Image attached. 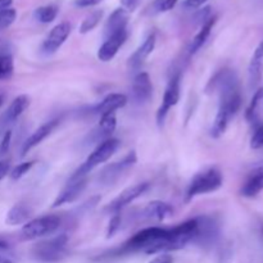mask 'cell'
Here are the masks:
<instances>
[{
	"mask_svg": "<svg viewBox=\"0 0 263 263\" xmlns=\"http://www.w3.org/2000/svg\"><path fill=\"white\" fill-rule=\"evenodd\" d=\"M102 0H76V5L82 8H86V7H92V5H97Z\"/></svg>",
	"mask_w": 263,
	"mask_h": 263,
	"instance_id": "cell-40",
	"label": "cell"
},
{
	"mask_svg": "<svg viewBox=\"0 0 263 263\" xmlns=\"http://www.w3.org/2000/svg\"><path fill=\"white\" fill-rule=\"evenodd\" d=\"M28 105H30V98H28L27 95H18V97L10 103L9 108L5 110V113L2 116V118H0V128L15 122V121L22 116V113L27 109Z\"/></svg>",
	"mask_w": 263,
	"mask_h": 263,
	"instance_id": "cell-18",
	"label": "cell"
},
{
	"mask_svg": "<svg viewBox=\"0 0 263 263\" xmlns=\"http://www.w3.org/2000/svg\"><path fill=\"white\" fill-rule=\"evenodd\" d=\"M10 140H12V131L8 130L5 131L4 136L2 139V143H0V154H5L9 151Z\"/></svg>",
	"mask_w": 263,
	"mask_h": 263,
	"instance_id": "cell-36",
	"label": "cell"
},
{
	"mask_svg": "<svg viewBox=\"0 0 263 263\" xmlns=\"http://www.w3.org/2000/svg\"><path fill=\"white\" fill-rule=\"evenodd\" d=\"M69 33H71V23L69 22H61L57 25L55 27L51 28L49 35L44 40L43 46H41V51L45 55H51L55 53L68 39Z\"/></svg>",
	"mask_w": 263,
	"mask_h": 263,
	"instance_id": "cell-10",
	"label": "cell"
},
{
	"mask_svg": "<svg viewBox=\"0 0 263 263\" xmlns=\"http://www.w3.org/2000/svg\"><path fill=\"white\" fill-rule=\"evenodd\" d=\"M208 0H185L184 7L186 9H197V8L202 7L204 3H207Z\"/></svg>",
	"mask_w": 263,
	"mask_h": 263,
	"instance_id": "cell-38",
	"label": "cell"
},
{
	"mask_svg": "<svg viewBox=\"0 0 263 263\" xmlns=\"http://www.w3.org/2000/svg\"><path fill=\"white\" fill-rule=\"evenodd\" d=\"M9 172V162L0 161V180L4 179Z\"/></svg>",
	"mask_w": 263,
	"mask_h": 263,
	"instance_id": "cell-41",
	"label": "cell"
},
{
	"mask_svg": "<svg viewBox=\"0 0 263 263\" xmlns=\"http://www.w3.org/2000/svg\"><path fill=\"white\" fill-rule=\"evenodd\" d=\"M180 97H181V74L175 73L170 79L168 84H167L163 99H162V104L159 105L158 110H157V123H158V126H163L167 115L171 110V108L179 103Z\"/></svg>",
	"mask_w": 263,
	"mask_h": 263,
	"instance_id": "cell-8",
	"label": "cell"
},
{
	"mask_svg": "<svg viewBox=\"0 0 263 263\" xmlns=\"http://www.w3.org/2000/svg\"><path fill=\"white\" fill-rule=\"evenodd\" d=\"M13 0H0V10L9 9V7L12 5Z\"/></svg>",
	"mask_w": 263,
	"mask_h": 263,
	"instance_id": "cell-42",
	"label": "cell"
},
{
	"mask_svg": "<svg viewBox=\"0 0 263 263\" xmlns=\"http://www.w3.org/2000/svg\"><path fill=\"white\" fill-rule=\"evenodd\" d=\"M263 190V164L256 167L253 171L249 174L248 179L241 186V195L247 198H253L258 195Z\"/></svg>",
	"mask_w": 263,
	"mask_h": 263,
	"instance_id": "cell-22",
	"label": "cell"
},
{
	"mask_svg": "<svg viewBox=\"0 0 263 263\" xmlns=\"http://www.w3.org/2000/svg\"><path fill=\"white\" fill-rule=\"evenodd\" d=\"M33 163H35V162H32V161L23 162V163H20L18 166H15L14 168L12 170V172H10V177H12V180H20L21 177L25 176V175L27 174L31 168H32Z\"/></svg>",
	"mask_w": 263,
	"mask_h": 263,
	"instance_id": "cell-32",
	"label": "cell"
},
{
	"mask_svg": "<svg viewBox=\"0 0 263 263\" xmlns=\"http://www.w3.org/2000/svg\"><path fill=\"white\" fill-rule=\"evenodd\" d=\"M57 14H58V8L55 5H45L35 10V18L41 23L53 22Z\"/></svg>",
	"mask_w": 263,
	"mask_h": 263,
	"instance_id": "cell-28",
	"label": "cell"
},
{
	"mask_svg": "<svg viewBox=\"0 0 263 263\" xmlns=\"http://www.w3.org/2000/svg\"><path fill=\"white\" fill-rule=\"evenodd\" d=\"M116 127H117L116 113H105V115L100 116L99 126L97 128V136L98 138L109 139L110 135L115 133Z\"/></svg>",
	"mask_w": 263,
	"mask_h": 263,
	"instance_id": "cell-27",
	"label": "cell"
},
{
	"mask_svg": "<svg viewBox=\"0 0 263 263\" xmlns=\"http://www.w3.org/2000/svg\"><path fill=\"white\" fill-rule=\"evenodd\" d=\"M210 87L212 91L218 92L220 95L217 115L211 130V135L215 139H218L225 134L230 121L240 109V85L235 72L231 69H223L213 77L212 81L210 82Z\"/></svg>",
	"mask_w": 263,
	"mask_h": 263,
	"instance_id": "cell-1",
	"label": "cell"
},
{
	"mask_svg": "<svg viewBox=\"0 0 263 263\" xmlns=\"http://www.w3.org/2000/svg\"><path fill=\"white\" fill-rule=\"evenodd\" d=\"M0 263H13V261H10V259L7 258V257L0 256Z\"/></svg>",
	"mask_w": 263,
	"mask_h": 263,
	"instance_id": "cell-43",
	"label": "cell"
},
{
	"mask_svg": "<svg viewBox=\"0 0 263 263\" xmlns=\"http://www.w3.org/2000/svg\"><path fill=\"white\" fill-rule=\"evenodd\" d=\"M58 123L59 120H51L49 121V122L41 125L39 128H36V130L28 136L27 140L23 143L22 149H21V156L25 157L28 152L32 151V149L35 148V146H37L40 143H43V141L53 133L54 128L58 126Z\"/></svg>",
	"mask_w": 263,
	"mask_h": 263,
	"instance_id": "cell-15",
	"label": "cell"
},
{
	"mask_svg": "<svg viewBox=\"0 0 263 263\" xmlns=\"http://www.w3.org/2000/svg\"><path fill=\"white\" fill-rule=\"evenodd\" d=\"M154 48H156V35H154V33H151V35L144 40V43L136 49L135 53L130 57V59H128V67H130V69L138 71V69L143 66L144 61L153 53Z\"/></svg>",
	"mask_w": 263,
	"mask_h": 263,
	"instance_id": "cell-20",
	"label": "cell"
},
{
	"mask_svg": "<svg viewBox=\"0 0 263 263\" xmlns=\"http://www.w3.org/2000/svg\"><path fill=\"white\" fill-rule=\"evenodd\" d=\"M151 184L149 182H139V184L133 185V186L127 187L123 192H121L109 204L105 207V211L110 213H118L121 212V210H123L125 207H127L128 204L136 200L138 198H140L146 190L149 189Z\"/></svg>",
	"mask_w": 263,
	"mask_h": 263,
	"instance_id": "cell-9",
	"label": "cell"
},
{
	"mask_svg": "<svg viewBox=\"0 0 263 263\" xmlns=\"http://www.w3.org/2000/svg\"><path fill=\"white\" fill-rule=\"evenodd\" d=\"M263 108V87L257 90L254 92L253 98H252V102L249 104L248 109L246 112L247 121L252 125H257L259 120V116H261V110Z\"/></svg>",
	"mask_w": 263,
	"mask_h": 263,
	"instance_id": "cell-26",
	"label": "cell"
},
{
	"mask_svg": "<svg viewBox=\"0 0 263 263\" xmlns=\"http://www.w3.org/2000/svg\"><path fill=\"white\" fill-rule=\"evenodd\" d=\"M136 161H138L136 153L134 151L130 152L122 161L115 162V163H112L110 166L105 167V168L100 172L98 179H99V181L104 185L113 184V182L117 181V180L120 179V176L126 171V170L133 167L134 164L136 163Z\"/></svg>",
	"mask_w": 263,
	"mask_h": 263,
	"instance_id": "cell-11",
	"label": "cell"
},
{
	"mask_svg": "<svg viewBox=\"0 0 263 263\" xmlns=\"http://www.w3.org/2000/svg\"><path fill=\"white\" fill-rule=\"evenodd\" d=\"M2 104H3V97L0 95V107H2Z\"/></svg>",
	"mask_w": 263,
	"mask_h": 263,
	"instance_id": "cell-45",
	"label": "cell"
},
{
	"mask_svg": "<svg viewBox=\"0 0 263 263\" xmlns=\"http://www.w3.org/2000/svg\"><path fill=\"white\" fill-rule=\"evenodd\" d=\"M198 218H192L185 222L179 223L175 228L168 229L167 236V252L179 251L185 248L189 243H193L197 235Z\"/></svg>",
	"mask_w": 263,
	"mask_h": 263,
	"instance_id": "cell-7",
	"label": "cell"
},
{
	"mask_svg": "<svg viewBox=\"0 0 263 263\" xmlns=\"http://www.w3.org/2000/svg\"><path fill=\"white\" fill-rule=\"evenodd\" d=\"M14 72V63L10 54L0 55V80H8L13 76Z\"/></svg>",
	"mask_w": 263,
	"mask_h": 263,
	"instance_id": "cell-30",
	"label": "cell"
},
{
	"mask_svg": "<svg viewBox=\"0 0 263 263\" xmlns=\"http://www.w3.org/2000/svg\"><path fill=\"white\" fill-rule=\"evenodd\" d=\"M127 104V97L125 94H118V92H113V94L107 95L97 107L94 108V112L97 115L103 116L105 113H116V110L121 109Z\"/></svg>",
	"mask_w": 263,
	"mask_h": 263,
	"instance_id": "cell-23",
	"label": "cell"
},
{
	"mask_svg": "<svg viewBox=\"0 0 263 263\" xmlns=\"http://www.w3.org/2000/svg\"><path fill=\"white\" fill-rule=\"evenodd\" d=\"M30 216H31V211L27 205L15 204L8 211L5 222L10 226L22 225V223H26L27 221H30Z\"/></svg>",
	"mask_w": 263,
	"mask_h": 263,
	"instance_id": "cell-25",
	"label": "cell"
},
{
	"mask_svg": "<svg viewBox=\"0 0 263 263\" xmlns=\"http://www.w3.org/2000/svg\"><path fill=\"white\" fill-rule=\"evenodd\" d=\"M216 20H217L216 17H210L207 21H205V22H203L199 32L195 35V37L193 39L192 44H190V48H189L190 54H195L200 48H202L203 45H204L205 41H207V39L210 37L211 31H212L213 26H215Z\"/></svg>",
	"mask_w": 263,
	"mask_h": 263,
	"instance_id": "cell-24",
	"label": "cell"
},
{
	"mask_svg": "<svg viewBox=\"0 0 263 263\" xmlns=\"http://www.w3.org/2000/svg\"><path fill=\"white\" fill-rule=\"evenodd\" d=\"M121 226V215L120 212L118 213H113L112 218L109 221V225H108V230H107V238H112L116 233L118 231Z\"/></svg>",
	"mask_w": 263,
	"mask_h": 263,
	"instance_id": "cell-34",
	"label": "cell"
},
{
	"mask_svg": "<svg viewBox=\"0 0 263 263\" xmlns=\"http://www.w3.org/2000/svg\"><path fill=\"white\" fill-rule=\"evenodd\" d=\"M149 263H174V258L168 253H161Z\"/></svg>",
	"mask_w": 263,
	"mask_h": 263,
	"instance_id": "cell-37",
	"label": "cell"
},
{
	"mask_svg": "<svg viewBox=\"0 0 263 263\" xmlns=\"http://www.w3.org/2000/svg\"><path fill=\"white\" fill-rule=\"evenodd\" d=\"M15 17H17V12L14 9L9 8V9L0 10V31L9 27L15 21Z\"/></svg>",
	"mask_w": 263,
	"mask_h": 263,
	"instance_id": "cell-31",
	"label": "cell"
},
{
	"mask_svg": "<svg viewBox=\"0 0 263 263\" xmlns=\"http://www.w3.org/2000/svg\"><path fill=\"white\" fill-rule=\"evenodd\" d=\"M139 2L140 0H121V4H122L123 9H126L127 12H133L139 5Z\"/></svg>",
	"mask_w": 263,
	"mask_h": 263,
	"instance_id": "cell-39",
	"label": "cell"
},
{
	"mask_svg": "<svg viewBox=\"0 0 263 263\" xmlns=\"http://www.w3.org/2000/svg\"><path fill=\"white\" fill-rule=\"evenodd\" d=\"M263 76V39L261 43L257 45L253 55H252L251 63L248 67V79L249 87L256 89L261 82Z\"/></svg>",
	"mask_w": 263,
	"mask_h": 263,
	"instance_id": "cell-19",
	"label": "cell"
},
{
	"mask_svg": "<svg viewBox=\"0 0 263 263\" xmlns=\"http://www.w3.org/2000/svg\"><path fill=\"white\" fill-rule=\"evenodd\" d=\"M198 218V230L195 235L194 243L202 244V246H211L215 243L220 234V226L216 222L215 218L208 217H197Z\"/></svg>",
	"mask_w": 263,
	"mask_h": 263,
	"instance_id": "cell-12",
	"label": "cell"
},
{
	"mask_svg": "<svg viewBox=\"0 0 263 263\" xmlns=\"http://www.w3.org/2000/svg\"><path fill=\"white\" fill-rule=\"evenodd\" d=\"M127 40V30L122 31L120 33H116V35L109 36V37L105 39V41L103 43V45L100 46L99 50H98V58L102 62H110L116 57V54L118 53L121 46L125 44V41Z\"/></svg>",
	"mask_w": 263,
	"mask_h": 263,
	"instance_id": "cell-14",
	"label": "cell"
},
{
	"mask_svg": "<svg viewBox=\"0 0 263 263\" xmlns=\"http://www.w3.org/2000/svg\"><path fill=\"white\" fill-rule=\"evenodd\" d=\"M131 92L136 102L145 103L148 102L153 94V85H152L151 77L146 72H139L133 80Z\"/></svg>",
	"mask_w": 263,
	"mask_h": 263,
	"instance_id": "cell-16",
	"label": "cell"
},
{
	"mask_svg": "<svg viewBox=\"0 0 263 263\" xmlns=\"http://www.w3.org/2000/svg\"><path fill=\"white\" fill-rule=\"evenodd\" d=\"M68 236L66 234L53 236L39 241L32 248V254L37 261L45 263H57L68 256Z\"/></svg>",
	"mask_w": 263,
	"mask_h": 263,
	"instance_id": "cell-4",
	"label": "cell"
},
{
	"mask_svg": "<svg viewBox=\"0 0 263 263\" xmlns=\"http://www.w3.org/2000/svg\"><path fill=\"white\" fill-rule=\"evenodd\" d=\"M87 185V180L85 177H80V179H69V182L67 184V186L62 190L58 194V197L55 198L53 203V207L57 208L59 205L67 204V203H72L80 197V195L84 193L85 187Z\"/></svg>",
	"mask_w": 263,
	"mask_h": 263,
	"instance_id": "cell-13",
	"label": "cell"
},
{
	"mask_svg": "<svg viewBox=\"0 0 263 263\" xmlns=\"http://www.w3.org/2000/svg\"><path fill=\"white\" fill-rule=\"evenodd\" d=\"M128 12L123 8H117L112 14L108 18L107 23H105L104 27V36L105 39L109 37V36L116 35V33H120L122 31H126L128 23Z\"/></svg>",
	"mask_w": 263,
	"mask_h": 263,
	"instance_id": "cell-21",
	"label": "cell"
},
{
	"mask_svg": "<svg viewBox=\"0 0 263 263\" xmlns=\"http://www.w3.org/2000/svg\"><path fill=\"white\" fill-rule=\"evenodd\" d=\"M177 2L179 0H156L153 4V8L158 13L168 12V10H171L177 4Z\"/></svg>",
	"mask_w": 263,
	"mask_h": 263,
	"instance_id": "cell-33",
	"label": "cell"
},
{
	"mask_svg": "<svg viewBox=\"0 0 263 263\" xmlns=\"http://www.w3.org/2000/svg\"><path fill=\"white\" fill-rule=\"evenodd\" d=\"M223 184V177L217 167H210L198 172L190 181L185 194V202L189 203L198 195L217 192Z\"/></svg>",
	"mask_w": 263,
	"mask_h": 263,
	"instance_id": "cell-3",
	"label": "cell"
},
{
	"mask_svg": "<svg viewBox=\"0 0 263 263\" xmlns=\"http://www.w3.org/2000/svg\"><path fill=\"white\" fill-rule=\"evenodd\" d=\"M252 149H262L263 148V125L258 126L254 131L253 136L251 139Z\"/></svg>",
	"mask_w": 263,
	"mask_h": 263,
	"instance_id": "cell-35",
	"label": "cell"
},
{
	"mask_svg": "<svg viewBox=\"0 0 263 263\" xmlns=\"http://www.w3.org/2000/svg\"><path fill=\"white\" fill-rule=\"evenodd\" d=\"M120 140L115 138L105 139L102 143L98 144L97 148L90 153V156L85 159L84 163H82L81 166L76 170V172L72 175L71 180L85 177L90 171L97 168L98 166H100V164L104 163V162H107L108 159L117 152V149L120 148Z\"/></svg>",
	"mask_w": 263,
	"mask_h": 263,
	"instance_id": "cell-5",
	"label": "cell"
},
{
	"mask_svg": "<svg viewBox=\"0 0 263 263\" xmlns=\"http://www.w3.org/2000/svg\"><path fill=\"white\" fill-rule=\"evenodd\" d=\"M61 226V217L57 215H45L27 221L21 230L22 240H36L55 233Z\"/></svg>",
	"mask_w": 263,
	"mask_h": 263,
	"instance_id": "cell-6",
	"label": "cell"
},
{
	"mask_svg": "<svg viewBox=\"0 0 263 263\" xmlns=\"http://www.w3.org/2000/svg\"><path fill=\"white\" fill-rule=\"evenodd\" d=\"M167 235H168V229L157 228V226L146 228L128 239L121 247L118 253L128 254L138 253V252H143L146 254L166 253Z\"/></svg>",
	"mask_w": 263,
	"mask_h": 263,
	"instance_id": "cell-2",
	"label": "cell"
},
{
	"mask_svg": "<svg viewBox=\"0 0 263 263\" xmlns=\"http://www.w3.org/2000/svg\"><path fill=\"white\" fill-rule=\"evenodd\" d=\"M102 17H103V10H95V12H92L91 14L87 15V17L82 21L81 25H80V32L87 33L90 32V31L94 30V28L98 26V23L100 22Z\"/></svg>",
	"mask_w": 263,
	"mask_h": 263,
	"instance_id": "cell-29",
	"label": "cell"
},
{
	"mask_svg": "<svg viewBox=\"0 0 263 263\" xmlns=\"http://www.w3.org/2000/svg\"><path fill=\"white\" fill-rule=\"evenodd\" d=\"M172 213H174V208L168 203L162 202V200H153L145 205L143 211V217L152 222H162L171 217Z\"/></svg>",
	"mask_w": 263,
	"mask_h": 263,
	"instance_id": "cell-17",
	"label": "cell"
},
{
	"mask_svg": "<svg viewBox=\"0 0 263 263\" xmlns=\"http://www.w3.org/2000/svg\"><path fill=\"white\" fill-rule=\"evenodd\" d=\"M8 248V244L5 243V241L0 240V251H3V249H7Z\"/></svg>",
	"mask_w": 263,
	"mask_h": 263,
	"instance_id": "cell-44",
	"label": "cell"
}]
</instances>
